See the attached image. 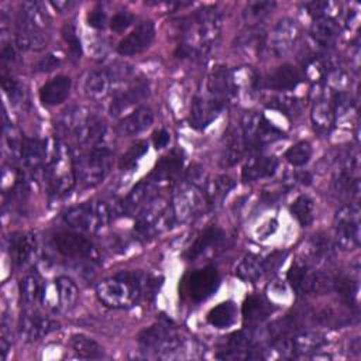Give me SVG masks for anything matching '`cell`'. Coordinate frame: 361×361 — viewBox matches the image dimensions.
<instances>
[{
    "label": "cell",
    "instance_id": "cell-1",
    "mask_svg": "<svg viewBox=\"0 0 361 361\" xmlns=\"http://www.w3.org/2000/svg\"><path fill=\"white\" fill-rule=\"evenodd\" d=\"M157 279L141 271H123L102 279L96 285L97 299L111 309H127L140 302L144 295L155 293Z\"/></svg>",
    "mask_w": 361,
    "mask_h": 361
},
{
    "label": "cell",
    "instance_id": "cell-2",
    "mask_svg": "<svg viewBox=\"0 0 361 361\" xmlns=\"http://www.w3.org/2000/svg\"><path fill=\"white\" fill-rule=\"evenodd\" d=\"M49 16L39 1H24L16 23V47L24 51H41L47 45Z\"/></svg>",
    "mask_w": 361,
    "mask_h": 361
},
{
    "label": "cell",
    "instance_id": "cell-3",
    "mask_svg": "<svg viewBox=\"0 0 361 361\" xmlns=\"http://www.w3.org/2000/svg\"><path fill=\"white\" fill-rule=\"evenodd\" d=\"M45 179L49 193L55 197L68 195L78 179L71 149L59 140H54L51 145L47 142Z\"/></svg>",
    "mask_w": 361,
    "mask_h": 361
},
{
    "label": "cell",
    "instance_id": "cell-4",
    "mask_svg": "<svg viewBox=\"0 0 361 361\" xmlns=\"http://www.w3.org/2000/svg\"><path fill=\"white\" fill-rule=\"evenodd\" d=\"M111 149L106 145L83 149L78 157H73L76 178L85 188L97 186L104 180L111 165Z\"/></svg>",
    "mask_w": 361,
    "mask_h": 361
},
{
    "label": "cell",
    "instance_id": "cell-5",
    "mask_svg": "<svg viewBox=\"0 0 361 361\" xmlns=\"http://www.w3.org/2000/svg\"><path fill=\"white\" fill-rule=\"evenodd\" d=\"M176 223L171 203L157 196L135 216V231L142 238H152Z\"/></svg>",
    "mask_w": 361,
    "mask_h": 361
},
{
    "label": "cell",
    "instance_id": "cell-6",
    "mask_svg": "<svg viewBox=\"0 0 361 361\" xmlns=\"http://www.w3.org/2000/svg\"><path fill=\"white\" fill-rule=\"evenodd\" d=\"M111 220V210L102 200H90L73 206L63 213V221L83 233H97L103 230Z\"/></svg>",
    "mask_w": 361,
    "mask_h": 361
},
{
    "label": "cell",
    "instance_id": "cell-7",
    "mask_svg": "<svg viewBox=\"0 0 361 361\" xmlns=\"http://www.w3.org/2000/svg\"><path fill=\"white\" fill-rule=\"evenodd\" d=\"M286 279L298 296L322 295L333 289V278L314 269L303 259L292 264Z\"/></svg>",
    "mask_w": 361,
    "mask_h": 361
},
{
    "label": "cell",
    "instance_id": "cell-8",
    "mask_svg": "<svg viewBox=\"0 0 361 361\" xmlns=\"http://www.w3.org/2000/svg\"><path fill=\"white\" fill-rule=\"evenodd\" d=\"M240 130L244 137L247 149H259L283 138V131L272 124L264 114L258 111H248L241 117Z\"/></svg>",
    "mask_w": 361,
    "mask_h": 361
},
{
    "label": "cell",
    "instance_id": "cell-9",
    "mask_svg": "<svg viewBox=\"0 0 361 361\" xmlns=\"http://www.w3.org/2000/svg\"><path fill=\"white\" fill-rule=\"evenodd\" d=\"M361 209L357 202L341 206L334 216V238L336 244L345 251H353L360 247Z\"/></svg>",
    "mask_w": 361,
    "mask_h": 361
},
{
    "label": "cell",
    "instance_id": "cell-10",
    "mask_svg": "<svg viewBox=\"0 0 361 361\" xmlns=\"http://www.w3.org/2000/svg\"><path fill=\"white\" fill-rule=\"evenodd\" d=\"M172 210L176 221L186 223L200 216L209 207L204 192L190 183L179 186L172 196Z\"/></svg>",
    "mask_w": 361,
    "mask_h": 361
},
{
    "label": "cell",
    "instance_id": "cell-11",
    "mask_svg": "<svg viewBox=\"0 0 361 361\" xmlns=\"http://www.w3.org/2000/svg\"><path fill=\"white\" fill-rule=\"evenodd\" d=\"M300 35L299 24L292 18L279 20L269 34H265V41L261 54L272 58H279L286 55Z\"/></svg>",
    "mask_w": 361,
    "mask_h": 361
},
{
    "label": "cell",
    "instance_id": "cell-12",
    "mask_svg": "<svg viewBox=\"0 0 361 361\" xmlns=\"http://www.w3.org/2000/svg\"><path fill=\"white\" fill-rule=\"evenodd\" d=\"M149 96V83L145 78H134L126 86L114 92V97L109 106L113 117H121L130 109L138 106Z\"/></svg>",
    "mask_w": 361,
    "mask_h": 361
},
{
    "label": "cell",
    "instance_id": "cell-13",
    "mask_svg": "<svg viewBox=\"0 0 361 361\" xmlns=\"http://www.w3.org/2000/svg\"><path fill=\"white\" fill-rule=\"evenodd\" d=\"M59 329V323L42 313H39L34 306L24 307L18 320V334L27 343L38 341L52 331Z\"/></svg>",
    "mask_w": 361,
    "mask_h": 361
},
{
    "label": "cell",
    "instance_id": "cell-14",
    "mask_svg": "<svg viewBox=\"0 0 361 361\" xmlns=\"http://www.w3.org/2000/svg\"><path fill=\"white\" fill-rule=\"evenodd\" d=\"M219 274L214 267H204L189 274L185 279V290L193 302H202L213 295L219 286Z\"/></svg>",
    "mask_w": 361,
    "mask_h": 361
},
{
    "label": "cell",
    "instance_id": "cell-15",
    "mask_svg": "<svg viewBox=\"0 0 361 361\" xmlns=\"http://www.w3.org/2000/svg\"><path fill=\"white\" fill-rule=\"evenodd\" d=\"M52 240L56 251L66 258L83 259V258L94 257L93 244L80 233L61 231V233H56Z\"/></svg>",
    "mask_w": 361,
    "mask_h": 361
},
{
    "label": "cell",
    "instance_id": "cell-16",
    "mask_svg": "<svg viewBox=\"0 0 361 361\" xmlns=\"http://www.w3.org/2000/svg\"><path fill=\"white\" fill-rule=\"evenodd\" d=\"M155 37V27L151 20L138 23L118 44L117 52L124 56H131L147 49Z\"/></svg>",
    "mask_w": 361,
    "mask_h": 361
},
{
    "label": "cell",
    "instance_id": "cell-17",
    "mask_svg": "<svg viewBox=\"0 0 361 361\" xmlns=\"http://www.w3.org/2000/svg\"><path fill=\"white\" fill-rule=\"evenodd\" d=\"M206 87L212 99H216L224 104L226 102L237 96L234 79H233V71H230L224 65H214L210 69L207 75Z\"/></svg>",
    "mask_w": 361,
    "mask_h": 361
},
{
    "label": "cell",
    "instance_id": "cell-18",
    "mask_svg": "<svg viewBox=\"0 0 361 361\" xmlns=\"http://www.w3.org/2000/svg\"><path fill=\"white\" fill-rule=\"evenodd\" d=\"M157 196H158L157 185L147 178L140 183H137L131 189V192L121 200V203L118 204L120 213L126 216H133V214L137 216L138 212Z\"/></svg>",
    "mask_w": 361,
    "mask_h": 361
},
{
    "label": "cell",
    "instance_id": "cell-19",
    "mask_svg": "<svg viewBox=\"0 0 361 361\" xmlns=\"http://www.w3.org/2000/svg\"><path fill=\"white\" fill-rule=\"evenodd\" d=\"M247 147L240 128L228 127L221 138V148L219 157V165L221 168H230L235 165L244 155Z\"/></svg>",
    "mask_w": 361,
    "mask_h": 361
},
{
    "label": "cell",
    "instance_id": "cell-20",
    "mask_svg": "<svg viewBox=\"0 0 361 361\" xmlns=\"http://www.w3.org/2000/svg\"><path fill=\"white\" fill-rule=\"evenodd\" d=\"M8 251L16 267L21 268L31 262L37 252V238L32 233H14L8 238Z\"/></svg>",
    "mask_w": 361,
    "mask_h": 361
},
{
    "label": "cell",
    "instance_id": "cell-21",
    "mask_svg": "<svg viewBox=\"0 0 361 361\" xmlns=\"http://www.w3.org/2000/svg\"><path fill=\"white\" fill-rule=\"evenodd\" d=\"M224 103L216 100V99H203V97H195L190 106V114H189V123L192 127L197 130L206 128L223 110Z\"/></svg>",
    "mask_w": 361,
    "mask_h": 361
},
{
    "label": "cell",
    "instance_id": "cell-22",
    "mask_svg": "<svg viewBox=\"0 0 361 361\" xmlns=\"http://www.w3.org/2000/svg\"><path fill=\"white\" fill-rule=\"evenodd\" d=\"M182 168H183V155L178 149H173L169 154L164 155L157 162V165L148 175V179L155 185L161 182H169L176 179L180 175Z\"/></svg>",
    "mask_w": 361,
    "mask_h": 361
},
{
    "label": "cell",
    "instance_id": "cell-23",
    "mask_svg": "<svg viewBox=\"0 0 361 361\" xmlns=\"http://www.w3.org/2000/svg\"><path fill=\"white\" fill-rule=\"evenodd\" d=\"M152 123H154L152 110L149 107L140 106L120 120V123L117 126V131L120 135L133 137V135H137V134L145 131L147 128H149L152 126Z\"/></svg>",
    "mask_w": 361,
    "mask_h": 361
},
{
    "label": "cell",
    "instance_id": "cell-24",
    "mask_svg": "<svg viewBox=\"0 0 361 361\" xmlns=\"http://www.w3.org/2000/svg\"><path fill=\"white\" fill-rule=\"evenodd\" d=\"M278 168V159L269 155H255L248 158L241 169L243 182H254L271 178Z\"/></svg>",
    "mask_w": 361,
    "mask_h": 361
},
{
    "label": "cell",
    "instance_id": "cell-25",
    "mask_svg": "<svg viewBox=\"0 0 361 361\" xmlns=\"http://www.w3.org/2000/svg\"><path fill=\"white\" fill-rule=\"evenodd\" d=\"M272 312H274L272 305L267 299L258 295H250L244 300L241 307L244 324L247 329L257 327L258 324L265 322Z\"/></svg>",
    "mask_w": 361,
    "mask_h": 361
},
{
    "label": "cell",
    "instance_id": "cell-26",
    "mask_svg": "<svg viewBox=\"0 0 361 361\" xmlns=\"http://www.w3.org/2000/svg\"><path fill=\"white\" fill-rule=\"evenodd\" d=\"M72 80L69 76L58 75L45 82L39 89V100L47 106H56L69 96Z\"/></svg>",
    "mask_w": 361,
    "mask_h": 361
},
{
    "label": "cell",
    "instance_id": "cell-27",
    "mask_svg": "<svg viewBox=\"0 0 361 361\" xmlns=\"http://www.w3.org/2000/svg\"><path fill=\"white\" fill-rule=\"evenodd\" d=\"M309 35L316 47L329 51L340 37V25L334 18H317L313 23Z\"/></svg>",
    "mask_w": 361,
    "mask_h": 361
},
{
    "label": "cell",
    "instance_id": "cell-28",
    "mask_svg": "<svg viewBox=\"0 0 361 361\" xmlns=\"http://www.w3.org/2000/svg\"><path fill=\"white\" fill-rule=\"evenodd\" d=\"M290 340L296 357L313 355L316 351L329 344V340L323 333L313 330H300L292 334Z\"/></svg>",
    "mask_w": 361,
    "mask_h": 361
},
{
    "label": "cell",
    "instance_id": "cell-29",
    "mask_svg": "<svg viewBox=\"0 0 361 361\" xmlns=\"http://www.w3.org/2000/svg\"><path fill=\"white\" fill-rule=\"evenodd\" d=\"M305 255L306 258L303 261H306L310 265L329 262L334 257V245L329 237H326L322 233H317L309 238L305 248Z\"/></svg>",
    "mask_w": 361,
    "mask_h": 361
},
{
    "label": "cell",
    "instance_id": "cell-30",
    "mask_svg": "<svg viewBox=\"0 0 361 361\" xmlns=\"http://www.w3.org/2000/svg\"><path fill=\"white\" fill-rule=\"evenodd\" d=\"M114 90V85L106 71H92L83 82V92L92 100H103Z\"/></svg>",
    "mask_w": 361,
    "mask_h": 361
},
{
    "label": "cell",
    "instance_id": "cell-31",
    "mask_svg": "<svg viewBox=\"0 0 361 361\" xmlns=\"http://www.w3.org/2000/svg\"><path fill=\"white\" fill-rule=\"evenodd\" d=\"M310 120L317 133L329 134L331 131V128L334 127V121H336V114H334V110L331 106V97L330 99L323 97V99L313 100Z\"/></svg>",
    "mask_w": 361,
    "mask_h": 361
},
{
    "label": "cell",
    "instance_id": "cell-32",
    "mask_svg": "<svg viewBox=\"0 0 361 361\" xmlns=\"http://www.w3.org/2000/svg\"><path fill=\"white\" fill-rule=\"evenodd\" d=\"M223 240H224L223 230L219 228L217 226H210L204 231H202L200 235L195 240V243L192 244V247L186 254V258L189 261H193L197 257L206 254L207 251L219 247Z\"/></svg>",
    "mask_w": 361,
    "mask_h": 361
},
{
    "label": "cell",
    "instance_id": "cell-33",
    "mask_svg": "<svg viewBox=\"0 0 361 361\" xmlns=\"http://www.w3.org/2000/svg\"><path fill=\"white\" fill-rule=\"evenodd\" d=\"M47 159V141L39 138L24 137L23 149H21V161L28 169H39L45 165Z\"/></svg>",
    "mask_w": 361,
    "mask_h": 361
},
{
    "label": "cell",
    "instance_id": "cell-34",
    "mask_svg": "<svg viewBox=\"0 0 361 361\" xmlns=\"http://www.w3.org/2000/svg\"><path fill=\"white\" fill-rule=\"evenodd\" d=\"M44 281L37 271H30L20 281V300L24 307H32L38 300H41V295L44 290Z\"/></svg>",
    "mask_w": 361,
    "mask_h": 361
},
{
    "label": "cell",
    "instance_id": "cell-35",
    "mask_svg": "<svg viewBox=\"0 0 361 361\" xmlns=\"http://www.w3.org/2000/svg\"><path fill=\"white\" fill-rule=\"evenodd\" d=\"M264 41L265 32L259 27H248L235 37L234 47L244 55H258L262 51Z\"/></svg>",
    "mask_w": 361,
    "mask_h": 361
},
{
    "label": "cell",
    "instance_id": "cell-36",
    "mask_svg": "<svg viewBox=\"0 0 361 361\" xmlns=\"http://www.w3.org/2000/svg\"><path fill=\"white\" fill-rule=\"evenodd\" d=\"M300 82V73L299 71L289 63H285L279 68H276L267 79V85L279 92H286L295 89Z\"/></svg>",
    "mask_w": 361,
    "mask_h": 361
},
{
    "label": "cell",
    "instance_id": "cell-37",
    "mask_svg": "<svg viewBox=\"0 0 361 361\" xmlns=\"http://www.w3.org/2000/svg\"><path fill=\"white\" fill-rule=\"evenodd\" d=\"M265 274L267 271L264 265V258L258 257L257 254L244 255L235 267V275L247 283H255Z\"/></svg>",
    "mask_w": 361,
    "mask_h": 361
},
{
    "label": "cell",
    "instance_id": "cell-38",
    "mask_svg": "<svg viewBox=\"0 0 361 361\" xmlns=\"http://www.w3.org/2000/svg\"><path fill=\"white\" fill-rule=\"evenodd\" d=\"M175 331H172L165 324H154L148 329H144L138 334V343L144 351L155 353Z\"/></svg>",
    "mask_w": 361,
    "mask_h": 361
},
{
    "label": "cell",
    "instance_id": "cell-39",
    "mask_svg": "<svg viewBox=\"0 0 361 361\" xmlns=\"http://www.w3.org/2000/svg\"><path fill=\"white\" fill-rule=\"evenodd\" d=\"M234 186H235V182L227 175H220L212 180H207L204 185V190H203L207 204L214 206V204L221 203L223 199L228 195V192Z\"/></svg>",
    "mask_w": 361,
    "mask_h": 361
},
{
    "label": "cell",
    "instance_id": "cell-40",
    "mask_svg": "<svg viewBox=\"0 0 361 361\" xmlns=\"http://www.w3.org/2000/svg\"><path fill=\"white\" fill-rule=\"evenodd\" d=\"M206 319H207V323L213 327H217V329L230 327L237 319V307L231 300L221 302L209 310Z\"/></svg>",
    "mask_w": 361,
    "mask_h": 361
},
{
    "label": "cell",
    "instance_id": "cell-41",
    "mask_svg": "<svg viewBox=\"0 0 361 361\" xmlns=\"http://www.w3.org/2000/svg\"><path fill=\"white\" fill-rule=\"evenodd\" d=\"M55 288H56V293H58V300H59V309L62 310H71L75 307V305L78 303V298H79V289L76 286V283L65 275L58 276L55 281Z\"/></svg>",
    "mask_w": 361,
    "mask_h": 361
},
{
    "label": "cell",
    "instance_id": "cell-42",
    "mask_svg": "<svg viewBox=\"0 0 361 361\" xmlns=\"http://www.w3.org/2000/svg\"><path fill=\"white\" fill-rule=\"evenodd\" d=\"M92 113L89 110H86L85 107H72L68 109L66 111L62 113V116L58 118L56 121V127L59 131H62L63 134H71L73 137V134L80 128V126L87 120V117Z\"/></svg>",
    "mask_w": 361,
    "mask_h": 361
},
{
    "label": "cell",
    "instance_id": "cell-43",
    "mask_svg": "<svg viewBox=\"0 0 361 361\" xmlns=\"http://www.w3.org/2000/svg\"><path fill=\"white\" fill-rule=\"evenodd\" d=\"M233 79L237 94L240 92H245L248 96L254 94L261 85L259 75L251 66H240L233 71Z\"/></svg>",
    "mask_w": 361,
    "mask_h": 361
},
{
    "label": "cell",
    "instance_id": "cell-44",
    "mask_svg": "<svg viewBox=\"0 0 361 361\" xmlns=\"http://www.w3.org/2000/svg\"><path fill=\"white\" fill-rule=\"evenodd\" d=\"M71 347L73 353L80 358L93 360L104 355V348L96 340L85 334H73L71 337Z\"/></svg>",
    "mask_w": 361,
    "mask_h": 361
},
{
    "label": "cell",
    "instance_id": "cell-45",
    "mask_svg": "<svg viewBox=\"0 0 361 361\" xmlns=\"http://www.w3.org/2000/svg\"><path fill=\"white\" fill-rule=\"evenodd\" d=\"M333 190L340 197L357 199L360 196V178L338 169L333 178Z\"/></svg>",
    "mask_w": 361,
    "mask_h": 361
},
{
    "label": "cell",
    "instance_id": "cell-46",
    "mask_svg": "<svg viewBox=\"0 0 361 361\" xmlns=\"http://www.w3.org/2000/svg\"><path fill=\"white\" fill-rule=\"evenodd\" d=\"M289 210H290V214L296 219V221L302 227L310 226L314 220V203L307 195L298 196L292 202Z\"/></svg>",
    "mask_w": 361,
    "mask_h": 361
},
{
    "label": "cell",
    "instance_id": "cell-47",
    "mask_svg": "<svg viewBox=\"0 0 361 361\" xmlns=\"http://www.w3.org/2000/svg\"><path fill=\"white\" fill-rule=\"evenodd\" d=\"M274 7L275 1H251L244 7L243 18L248 27H258V24L274 10Z\"/></svg>",
    "mask_w": 361,
    "mask_h": 361
},
{
    "label": "cell",
    "instance_id": "cell-48",
    "mask_svg": "<svg viewBox=\"0 0 361 361\" xmlns=\"http://www.w3.org/2000/svg\"><path fill=\"white\" fill-rule=\"evenodd\" d=\"M3 133H4V145H6V149L8 151L11 159L16 161V159L21 158L24 137L21 135L18 128L13 123L6 121Z\"/></svg>",
    "mask_w": 361,
    "mask_h": 361
},
{
    "label": "cell",
    "instance_id": "cell-49",
    "mask_svg": "<svg viewBox=\"0 0 361 361\" xmlns=\"http://www.w3.org/2000/svg\"><path fill=\"white\" fill-rule=\"evenodd\" d=\"M333 289L338 292V295L343 298V300L350 306L355 305L357 296H358V282L353 281L347 276L333 278Z\"/></svg>",
    "mask_w": 361,
    "mask_h": 361
},
{
    "label": "cell",
    "instance_id": "cell-50",
    "mask_svg": "<svg viewBox=\"0 0 361 361\" xmlns=\"http://www.w3.org/2000/svg\"><path fill=\"white\" fill-rule=\"evenodd\" d=\"M310 157H312V147L307 141H299L285 152V159L293 166L306 165L310 161Z\"/></svg>",
    "mask_w": 361,
    "mask_h": 361
},
{
    "label": "cell",
    "instance_id": "cell-51",
    "mask_svg": "<svg viewBox=\"0 0 361 361\" xmlns=\"http://www.w3.org/2000/svg\"><path fill=\"white\" fill-rule=\"evenodd\" d=\"M147 151H148V142L144 141V140L137 141L135 144H133V145L121 155V158L118 159V168H120L121 171H126V169L133 168Z\"/></svg>",
    "mask_w": 361,
    "mask_h": 361
},
{
    "label": "cell",
    "instance_id": "cell-52",
    "mask_svg": "<svg viewBox=\"0 0 361 361\" xmlns=\"http://www.w3.org/2000/svg\"><path fill=\"white\" fill-rule=\"evenodd\" d=\"M268 107L269 109H274L288 117L290 116H295L296 113H299L300 110V106H299V102L296 97L293 96H289V94H279L276 97H274L269 103H268Z\"/></svg>",
    "mask_w": 361,
    "mask_h": 361
},
{
    "label": "cell",
    "instance_id": "cell-53",
    "mask_svg": "<svg viewBox=\"0 0 361 361\" xmlns=\"http://www.w3.org/2000/svg\"><path fill=\"white\" fill-rule=\"evenodd\" d=\"M336 7H337L336 3L326 1V0H314V1L305 3L306 11L316 20L317 18H333L331 16H333V13H336L334 11Z\"/></svg>",
    "mask_w": 361,
    "mask_h": 361
},
{
    "label": "cell",
    "instance_id": "cell-54",
    "mask_svg": "<svg viewBox=\"0 0 361 361\" xmlns=\"http://www.w3.org/2000/svg\"><path fill=\"white\" fill-rule=\"evenodd\" d=\"M1 86L8 99L14 104H20L24 100V89L21 83L7 73H1Z\"/></svg>",
    "mask_w": 361,
    "mask_h": 361
},
{
    "label": "cell",
    "instance_id": "cell-55",
    "mask_svg": "<svg viewBox=\"0 0 361 361\" xmlns=\"http://www.w3.org/2000/svg\"><path fill=\"white\" fill-rule=\"evenodd\" d=\"M62 38L66 42L72 56L73 58H80V55H82V44H80V39L78 37L76 28H75V25L72 23H66L62 27Z\"/></svg>",
    "mask_w": 361,
    "mask_h": 361
},
{
    "label": "cell",
    "instance_id": "cell-56",
    "mask_svg": "<svg viewBox=\"0 0 361 361\" xmlns=\"http://www.w3.org/2000/svg\"><path fill=\"white\" fill-rule=\"evenodd\" d=\"M133 21H134V16L130 11L121 10L118 13H116L113 16V18L110 20V28L114 32H123L133 24Z\"/></svg>",
    "mask_w": 361,
    "mask_h": 361
},
{
    "label": "cell",
    "instance_id": "cell-57",
    "mask_svg": "<svg viewBox=\"0 0 361 361\" xmlns=\"http://www.w3.org/2000/svg\"><path fill=\"white\" fill-rule=\"evenodd\" d=\"M61 62H62V58L58 54L49 52L37 62L35 71L37 72H51L55 68H58L61 65Z\"/></svg>",
    "mask_w": 361,
    "mask_h": 361
},
{
    "label": "cell",
    "instance_id": "cell-58",
    "mask_svg": "<svg viewBox=\"0 0 361 361\" xmlns=\"http://www.w3.org/2000/svg\"><path fill=\"white\" fill-rule=\"evenodd\" d=\"M186 182L190 185H195L197 188H204L206 185V179H204V171L200 165H192L188 171H186Z\"/></svg>",
    "mask_w": 361,
    "mask_h": 361
},
{
    "label": "cell",
    "instance_id": "cell-59",
    "mask_svg": "<svg viewBox=\"0 0 361 361\" xmlns=\"http://www.w3.org/2000/svg\"><path fill=\"white\" fill-rule=\"evenodd\" d=\"M106 23H107V16L106 13L103 11V8H93L89 14H87V24L93 28H97V30H102L106 27Z\"/></svg>",
    "mask_w": 361,
    "mask_h": 361
},
{
    "label": "cell",
    "instance_id": "cell-60",
    "mask_svg": "<svg viewBox=\"0 0 361 361\" xmlns=\"http://www.w3.org/2000/svg\"><path fill=\"white\" fill-rule=\"evenodd\" d=\"M286 257V251H274L271 252L268 257L264 258V265H265V271L267 272H271V271H275L279 268V265L283 262Z\"/></svg>",
    "mask_w": 361,
    "mask_h": 361
},
{
    "label": "cell",
    "instance_id": "cell-61",
    "mask_svg": "<svg viewBox=\"0 0 361 361\" xmlns=\"http://www.w3.org/2000/svg\"><path fill=\"white\" fill-rule=\"evenodd\" d=\"M152 141H154V147L157 149H161V148H165L169 141H171V135L166 130H159V131H155L154 133V137H152Z\"/></svg>",
    "mask_w": 361,
    "mask_h": 361
},
{
    "label": "cell",
    "instance_id": "cell-62",
    "mask_svg": "<svg viewBox=\"0 0 361 361\" xmlns=\"http://www.w3.org/2000/svg\"><path fill=\"white\" fill-rule=\"evenodd\" d=\"M17 56L16 45L13 44H3L1 47V61L3 62H13Z\"/></svg>",
    "mask_w": 361,
    "mask_h": 361
},
{
    "label": "cell",
    "instance_id": "cell-63",
    "mask_svg": "<svg viewBox=\"0 0 361 361\" xmlns=\"http://www.w3.org/2000/svg\"><path fill=\"white\" fill-rule=\"evenodd\" d=\"M350 347H351V353H353L355 357H358V355H360V348H361V345H360V338H358V337L354 338L353 343L350 344Z\"/></svg>",
    "mask_w": 361,
    "mask_h": 361
},
{
    "label": "cell",
    "instance_id": "cell-64",
    "mask_svg": "<svg viewBox=\"0 0 361 361\" xmlns=\"http://www.w3.org/2000/svg\"><path fill=\"white\" fill-rule=\"evenodd\" d=\"M51 4H52L55 8L61 10V11H63V8H65V7L72 6V3H69V1H52Z\"/></svg>",
    "mask_w": 361,
    "mask_h": 361
}]
</instances>
